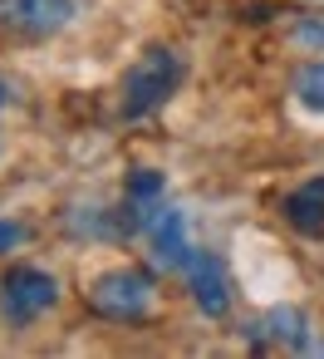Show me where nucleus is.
Instances as JSON below:
<instances>
[{
    "label": "nucleus",
    "mask_w": 324,
    "mask_h": 359,
    "mask_svg": "<svg viewBox=\"0 0 324 359\" xmlns=\"http://www.w3.org/2000/svg\"><path fill=\"white\" fill-rule=\"evenodd\" d=\"M6 104H10V84H6V79H0V109H6Z\"/></svg>",
    "instance_id": "nucleus-12"
},
{
    "label": "nucleus",
    "mask_w": 324,
    "mask_h": 359,
    "mask_svg": "<svg viewBox=\"0 0 324 359\" xmlns=\"http://www.w3.org/2000/svg\"><path fill=\"white\" fill-rule=\"evenodd\" d=\"M89 305L104 320H123V325L128 320H143L153 310V280L143 271H133V266H113V271H104L89 285Z\"/></svg>",
    "instance_id": "nucleus-3"
},
{
    "label": "nucleus",
    "mask_w": 324,
    "mask_h": 359,
    "mask_svg": "<svg viewBox=\"0 0 324 359\" xmlns=\"http://www.w3.org/2000/svg\"><path fill=\"white\" fill-rule=\"evenodd\" d=\"M285 217L304 236H324V182H304L285 197Z\"/></svg>",
    "instance_id": "nucleus-7"
},
{
    "label": "nucleus",
    "mask_w": 324,
    "mask_h": 359,
    "mask_svg": "<svg viewBox=\"0 0 324 359\" xmlns=\"http://www.w3.org/2000/svg\"><path fill=\"white\" fill-rule=\"evenodd\" d=\"M177 84H182V55H177V50H167V45L143 50V55L128 65V74H123L118 118L138 123V118L157 114V109H162V104L177 94Z\"/></svg>",
    "instance_id": "nucleus-1"
},
{
    "label": "nucleus",
    "mask_w": 324,
    "mask_h": 359,
    "mask_svg": "<svg viewBox=\"0 0 324 359\" xmlns=\"http://www.w3.org/2000/svg\"><path fill=\"white\" fill-rule=\"evenodd\" d=\"M187 290H192V305L206 315V320H221L231 315V271L221 256L211 251H197L192 266H187Z\"/></svg>",
    "instance_id": "nucleus-5"
},
{
    "label": "nucleus",
    "mask_w": 324,
    "mask_h": 359,
    "mask_svg": "<svg viewBox=\"0 0 324 359\" xmlns=\"http://www.w3.org/2000/svg\"><path fill=\"white\" fill-rule=\"evenodd\" d=\"M59 305V280L40 266H10L0 280V315L10 325H35Z\"/></svg>",
    "instance_id": "nucleus-2"
},
{
    "label": "nucleus",
    "mask_w": 324,
    "mask_h": 359,
    "mask_svg": "<svg viewBox=\"0 0 324 359\" xmlns=\"http://www.w3.org/2000/svg\"><path fill=\"white\" fill-rule=\"evenodd\" d=\"M20 241H25V226H20V222H0V256L15 251Z\"/></svg>",
    "instance_id": "nucleus-10"
},
{
    "label": "nucleus",
    "mask_w": 324,
    "mask_h": 359,
    "mask_svg": "<svg viewBox=\"0 0 324 359\" xmlns=\"http://www.w3.org/2000/svg\"><path fill=\"white\" fill-rule=\"evenodd\" d=\"M295 35H300V40H309V45H324V25H300Z\"/></svg>",
    "instance_id": "nucleus-11"
},
{
    "label": "nucleus",
    "mask_w": 324,
    "mask_h": 359,
    "mask_svg": "<svg viewBox=\"0 0 324 359\" xmlns=\"http://www.w3.org/2000/svg\"><path fill=\"white\" fill-rule=\"evenodd\" d=\"M309 6H324V0H309Z\"/></svg>",
    "instance_id": "nucleus-13"
},
{
    "label": "nucleus",
    "mask_w": 324,
    "mask_h": 359,
    "mask_svg": "<svg viewBox=\"0 0 324 359\" xmlns=\"http://www.w3.org/2000/svg\"><path fill=\"white\" fill-rule=\"evenodd\" d=\"M309 325H304V315L295 310V305H285V310H270L260 325H255V334L260 339H270V344H290V349H304L309 344V334H304Z\"/></svg>",
    "instance_id": "nucleus-8"
},
{
    "label": "nucleus",
    "mask_w": 324,
    "mask_h": 359,
    "mask_svg": "<svg viewBox=\"0 0 324 359\" xmlns=\"http://www.w3.org/2000/svg\"><path fill=\"white\" fill-rule=\"evenodd\" d=\"M290 94H295L300 109H309V114L324 118V60H304L295 69V79H290Z\"/></svg>",
    "instance_id": "nucleus-9"
},
{
    "label": "nucleus",
    "mask_w": 324,
    "mask_h": 359,
    "mask_svg": "<svg viewBox=\"0 0 324 359\" xmlns=\"http://www.w3.org/2000/svg\"><path fill=\"white\" fill-rule=\"evenodd\" d=\"M79 15V0H0V25L20 35H59Z\"/></svg>",
    "instance_id": "nucleus-4"
},
{
    "label": "nucleus",
    "mask_w": 324,
    "mask_h": 359,
    "mask_svg": "<svg viewBox=\"0 0 324 359\" xmlns=\"http://www.w3.org/2000/svg\"><path fill=\"white\" fill-rule=\"evenodd\" d=\"M148 241H153V266L157 271H187L192 266V236H187V217L177 207H157L148 217Z\"/></svg>",
    "instance_id": "nucleus-6"
}]
</instances>
